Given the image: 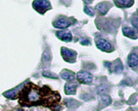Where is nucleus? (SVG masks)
<instances>
[{"label":"nucleus","mask_w":138,"mask_h":111,"mask_svg":"<svg viewBox=\"0 0 138 111\" xmlns=\"http://www.w3.org/2000/svg\"><path fill=\"white\" fill-rule=\"evenodd\" d=\"M78 85L76 84H68L66 85V88H65V92H66V94L68 95H71V94H75L76 92V89H77Z\"/></svg>","instance_id":"10"},{"label":"nucleus","mask_w":138,"mask_h":111,"mask_svg":"<svg viewBox=\"0 0 138 111\" xmlns=\"http://www.w3.org/2000/svg\"><path fill=\"white\" fill-rule=\"evenodd\" d=\"M97 47L100 49L101 50H104V51H107V52H109L110 50H112V45L109 43L108 41H106L104 39H99L98 40L97 42Z\"/></svg>","instance_id":"6"},{"label":"nucleus","mask_w":138,"mask_h":111,"mask_svg":"<svg viewBox=\"0 0 138 111\" xmlns=\"http://www.w3.org/2000/svg\"><path fill=\"white\" fill-rule=\"evenodd\" d=\"M123 33H124V36L129 37H130V38H132V39L137 38L136 32L129 27H124V29H123Z\"/></svg>","instance_id":"9"},{"label":"nucleus","mask_w":138,"mask_h":111,"mask_svg":"<svg viewBox=\"0 0 138 111\" xmlns=\"http://www.w3.org/2000/svg\"><path fill=\"white\" fill-rule=\"evenodd\" d=\"M131 22H132V24H133V26H134L135 28L137 27V16H136V15H135L133 17H132Z\"/></svg>","instance_id":"18"},{"label":"nucleus","mask_w":138,"mask_h":111,"mask_svg":"<svg viewBox=\"0 0 138 111\" xmlns=\"http://www.w3.org/2000/svg\"><path fill=\"white\" fill-rule=\"evenodd\" d=\"M48 97H59V95L57 94L55 96V92H52L47 87L40 89L37 86H34L33 84H27L19 93V102L21 105H29V106L34 105H41L42 103H46L45 105L47 106L53 105L54 103L48 99Z\"/></svg>","instance_id":"1"},{"label":"nucleus","mask_w":138,"mask_h":111,"mask_svg":"<svg viewBox=\"0 0 138 111\" xmlns=\"http://www.w3.org/2000/svg\"><path fill=\"white\" fill-rule=\"evenodd\" d=\"M128 62H129V66L132 67H136L137 66L138 63V58L137 55L134 53H132L129 56V59H128Z\"/></svg>","instance_id":"8"},{"label":"nucleus","mask_w":138,"mask_h":111,"mask_svg":"<svg viewBox=\"0 0 138 111\" xmlns=\"http://www.w3.org/2000/svg\"><path fill=\"white\" fill-rule=\"evenodd\" d=\"M81 44H82V45H89L91 43H90V41H88V40H85V41H81Z\"/></svg>","instance_id":"19"},{"label":"nucleus","mask_w":138,"mask_h":111,"mask_svg":"<svg viewBox=\"0 0 138 111\" xmlns=\"http://www.w3.org/2000/svg\"><path fill=\"white\" fill-rule=\"evenodd\" d=\"M33 7L40 13H44L48 9L50 8V3L49 1H35L33 2Z\"/></svg>","instance_id":"2"},{"label":"nucleus","mask_w":138,"mask_h":111,"mask_svg":"<svg viewBox=\"0 0 138 111\" xmlns=\"http://www.w3.org/2000/svg\"><path fill=\"white\" fill-rule=\"evenodd\" d=\"M73 21L70 19L66 18H59L58 20L53 22V26L57 29H66L72 24Z\"/></svg>","instance_id":"5"},{"label":"nucleus","mask_w":138,"mask_h":111,"mask_svg":"<svg viewBox=\"0 0 138 111\" xmlns=\"http://www.w3.org/2000/svg\"><path fill=\"white\" fill-rule=\"evenodd\" d=\"M4 96H6L7 97H10V98H15L16 97V92H15L14 90L10 91V92H7L4 93Z\"/></svg>","instance_id":"17"},{"label":"nucleus","mask_w":138,"mask_h":111,"mask_svg":"<svg viewBox=\"0 0 138 111\" xmlns=\"http://www.w3.org/2000/svg\"><path fill=\"white\" fill-rule=\"evenodd\" d=\"M42 74H43L44 76L49 77V78H52V79H54V78H55V79H57V78H58L57 75H55V74H53V73L50 72L49 71H44Z\"/></svg>","instance_id":"14"},{"label":"nucleus","mask_w":138,"mask_h":111,"mask_svg":"<svg viewBox=\"0 0 138 111\" xmlns=\"http://www.w3.org/2000/svg\"><path fill=\"white\" fill-rule=\"evenodd\" d=\"M133 1H129V0H124V1H115V3L117 5V7H129L133 4Z\"/></svg>","instance_id":"12"},{"label":"nucleus","mask_w":138,"mask_h":111,"mask_svg":"<svg viewBox=\"0 0 138 111\" xmlns=\"http://www.w3.org/2000/svg\"><path fill=\"white\" fill-rule=\"evenodd\" d=\"M97 10L99 11V13L101 15H105L109 10V7L107 6L106 2H101V3L98 4Z\"/></svg>","instance_id":"11"},{"label":"nucleus","mask_w":138,"mask_h":111,"mask_svg":"<svg viewBox=\"0 0 138 111\" xmlns=\"http://www.w3.org/2000/svg\"><path fill=\"white\" fill-rule=\"evenodd\" d=\"M61 54L63 56L64 59L66 60L67 62H74L76 58L77 53L74 50H70L66 48H61Z\"/></svg>","instance_id":"4"},{"label":"nucleus","mask_w":138,"mask_h":111,"mask_svg":"<svg viewBox=\"0 0 138 111\" xmlns=\"http://www.w3.org/2000/svg\"><path fill=\"white\" fill-rule=\"evenodd\" d=\"M84 11H85V12H86L87 15H89V16H94V10H93L91 7H86L84 8Z\"/></svg>","instance_id":"16"},{"label":"nucleus","mask_w":138,"mask_h":111,"mask_svg":"<svg viewBox=\"0 0 138 111\" xmlns=\"http://www.w3.org/2000/svg\"><path fill=\"white\" fill-rule=\"evenodd\" d=\"M77 78L78 81L82 83V84H89L93 81V75L88 71H82L78 73Z\"/></svg>","instance_id":"3"},{"label":"nucleus","mask_w":138,"mask_h":111,"mask_svg":"<svg viewBox=\"0 0 138 111\" xmlns=\"http://www.w3.org/2000/svg\"><path fill=\"white\" fill-rule=\"evenodd\" d=\"M101 99H102V101H104L105 104H107V105H109L110 103L112 102V100H111V98H110V97L109 96H107V95H103L102 97H101Z\"/></svg>","instance_id":"15"},{"label":"nucleus","mask_w":138,"mask_h":111,"mask_svg":"<svg viewBox=\"0 0 138 111\" xmlns=\"http://www.w3.org/2000/svg\"><path fill=\"white\" fill-rule=\"evenodd\" d=\"M61 77L64 80L70 81V80H73L74 79V74L73 72L69 71H66L61 73Z\"/></svg>","instance_id":"13"},{"label":"nucleus","mask_w":138,"mask_h":111,"mask_svg":"<svg viewBox=\"0 0 138 111\" xmlns=\"http://www.w3.org/2000/svg\"><path fill=\"white\" fill-rule=\"evenodd\" d=\"M57 36L59 39L64 41H70L72 40V35L69 31H60L57 32Z\"/></svg>","instance_id":"7"}]
</instances>
